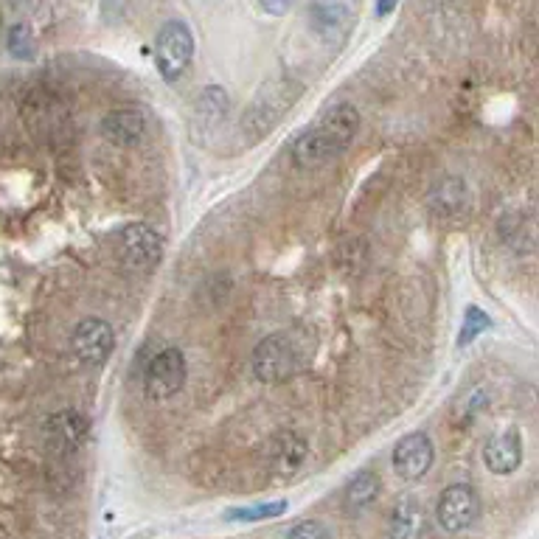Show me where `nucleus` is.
Listing matches in <instances>:
<instances>
[{"label": "nucleus", "instance_id": "nucleus-1", "mask_svg": "<svg viewBox=\"0 0 539 539\" xmlns=\"http://www.w3.org/2000/svg\"><path fill=\"white\" fill-rule=\"evenodd\" d=\"M360 130V113L349 102L335 104L332 110H326V116L304 130L295 144H292V158L304 169H315L329 163L337 155H343L354 141V135Z\"/></svg>", "mask_w": 539, "mask_h": 539}, {"label": "nucleus", "instance_id": "nucleus-2", "mask_svg": "<svg viewBox=\"0 0 539 539\" xmlns=\"http://www.w3.org/2000/svg\"><path fill=\"white\" fill-rule=\"evenodd\" d=\"M306 357H309V349L295 332H273L253 349L250 365H253V374L262 382L278 385V382L295 377L306 365Z\"/></svg>", "mask_w": 539, "mask_h": 539}, {"label": "nucleus", "instance_id": "nucleus-3", "mask_svg": "<svg viewBox=\"0 0 539 539\" xmlns=\"http://www.w3.org/2000/svg\"><path fill=\"white\" fill-rule=\"evenodd\" d=\"M191 57H194V37H191L189 26L183 20L163 23L155 37V62H158L163 79L166 82L180 79L191 65Z\"/></svg>", "mask_w": 539, "mask_h": 539}, {"label": "nucleus", "instance_id": "nucleus-4", "mask_svg": "<svg viewBox=\"0 0 539 539\" xmlns=\"http://www.w3.org/2000/svg\"><path fill=\"white\" fill-rule=\"evenodd\" d=\"M186 354L175 346L158 351L144 371V394L152 402H166L175 394H180V388L186 385Z\"/></svg>", "mask_w": 539, "mask_h": 539}, {"label": "nucleus", "instance_id": "nucleus-5", "mask_svg": "<svg viewBox=\"0 0 539 539\" xmlns=\"http://www.w3.org/2000/svg\"><path fill=\"white\" fill-rule=\"evenodd\" d=\"M116 242L121 259L130 264L132 270H141V273L155 270L166 250V239L146 222H130L124 228H118Z\"/></svg>", "mask_w": 539, "mask_h": 539}, {"label": "nucleus", "instance_id": "nucleus-6", "mask_svg": "<svg viewBox=\"0 0 539 539\" xmlns=\"http://www.w3.org/2000/svg\"><path fill=\"white\" fill-rule=\"evenodd\" d=\"M478 514H481V500H478V492L467 483H452L438 497L436 520L450 534L467 531L469 525L478 520Z\"/></svg>", "mask_w": 539, "mask_h": 539}, {"label": "nucleus", "instance_id": "nucleus-7", "mask_svg": "<svg viewBox=\"0 0 539 539\" xmlns=\"http://www.w3.org/2000/svg\"><path fill=\"white\" fill-rule=\"evenodd\" d=\"M71 346L76 360L88 368H99L110 360L113 346H116V335H113V326L102 318H85V321L76 323L71 335Z\"/></svg>", "mask_w": 539, "mask_h": 539}, {"label": "nucleus", "instance_id": "nucleus-8", "mask_svg": "<svg viewBox=\"0 0 539 539\" xmlns=\"http://www.w3.org/2000/svg\"><path fill=\"white\" fill-rule=\"evenodd\" d=\"M433 441L427 438V433H408L405 438H399V444L394 447V472L402 481H419L427 475V469L433 467Z\"/></svg>", "mask_w": 539, "mask_h": 539}, {"label": "nucleus", "instance_id": "nucleus-9", "mask_svg": "<svg viewBox=\"0 0 539 539\" xmlns=\"http://www.w3.org/2000/svg\"><path fill=\"white\" fill-rule=\"evenodd\" d=\"M483 464L495 475H511L523 464V436L517 427H506L483 444Z\"/></svg>", "mask_w": 539, "mask_h": 539}, {"label": "nucleus", "instance_id": "nucleus-10", "mask_svg": "<svg viewBox=\"0 0 539 539\" xmlns=\"http://www.w3.org/2000/svg\"><path fill=\"white\" fill-rule=\"evenodd\" d=\"M45 436L57 450L76 452L88 444L90 422L85 419V413H79L76 408L59 410L45 422Z\"/></svg>", "mask_w": 539, "mask_h": 539}, {"label": "nucleus", "instance_id": "nucleus-11", "mask_svg": "<svg viewBox=\"0 0 539 539\" xmlns=\"http://www.w3.org/2000/svg\"><path fill=\"white\" fill-rule=\"evenodd\" d=\"M144 132H146V116L141 110H132V107L113 110V113H107L102 121V135L110 141V144L118 146L138 144V141L144 138Z\"/></svg>", "mask_w": 539, "mask_h": 539}, {"label": "nucleus", "instance_id": "nucleus-12", "mask_svg": "<svg viewBox=\"0 0 539 539\" xmlns=\"http://www.w3.org/2000/svg\"><path fill=\"white\" fill-rule=\"evenodd\" d=\"M379 492H382V481H379L377 475L374 472H360L343 489V509L349 511V514H360V511L377 503Z\"/></svg>", "mask_w": 539, "mask_h": 539}, {"label": "nucleus", "instance_id": "nucleus-13", "mask_svg": "<svg viewBox=\"0 0 539 539\" xmlns=\"http://www.w3.org/2000/svg\"><path fill=\"white\" fill-rule=\"evenodd\" d=\"M424 528V511L422 506L413 500V497H405L399 500L391 511V528H388V537L391 539H419L422 537Z\"/></svg>", "mask_w": 539, "mask_h": 539}, {"label": "nucleus", "instance_id": "nucleus-14", "mask_svg": "<svg viewBox=\"0 0 539 539\" xmlns=\"http://www.w3.org/2000/svg\"><path fill=\"white\" fill-rule=\"evenodd\" d=\"M270 458L276 461L281 469H295L301 461L306 458V441L298 433H292V430H287V433H278L276 438H273V444H270Z\"/></svg>", "mask_w": 539, "mask_h": 539}, {"label": "nucleus", "instance_id": "nucleus-15", "mask_svg": "<svg viewBox=\"0 0 539 539\" xmlns=\"http://www.w3.org/2000/svg\"><path fill=\"white\" fill-rule=\"evenodd\" d=\"M228 116V96L222 88H205L203 96L197 99L194 121L203 118V130H214L222 118Z\"/></svg>", "mask_w": 539, "mask_h": 539}, {"label": "nucleus", "instance_id": "nucleus-16", "mask_svg": "<svg viewBox=\"0 0 539 539\" xmlns=\"http://www.w3.org/2000/svg\"><path fill=\"white\" fill-rule=\"evenodd\" d=\"M436 191H444V197L433 194V208L444 205V211H447L450 217L461 214V211L467 208V203H469L467 186H464V183H461L458 177H447V180H444L441 186H436Z\"/></svg>", "mask_w": 539, "mask_h": 539}, {"label": "nucleus", "instance_id": "nucleus-17", "mask_svg": "<svg viewBox=\"0 0 539 539\" xmlns=\"http://www.w3.org/2000/svg\"><path fill=\"white\" fill-rule=\"evenodd\" d=\"M287 511V503L284 500H276V503H262V506H242V509H231L225 514V520L231 523H262V520H273V517H281Z\"/></svg>", "mask_w": 539, "mask_h": 539}, {"label": "nucleus", "instance_id": "nucleus-18", "mask_svg": "<svg viewBox=\"0 0 539 539\" xmlns=\"http://www.w3.org/2000/svg\"><path fill=\"white\" fill-rule=\"evenodd\" d=\"M492 321L486 318V312L478 309V306H472L467 312V321H464V329H461V346H467L469 340H475V337L481 335L483 329H489Z\"/></svg>", "mask_w": 539, "mask_h": 539}, {"label": "nucleus", "instance_id": "nucleus-19", "mask_svg": "<svg viewBox=\"0 0 539 539\" xmlns=\"http://www.w3.org/2000/svg\"><path fill=\"white\" fill-rule=\"evenodd\" d=\"M284 539H329V531L321 520H304V523L292 525Z\"/></svg>", "mask_w": 539, "mask_h": 539}]
</instances>
